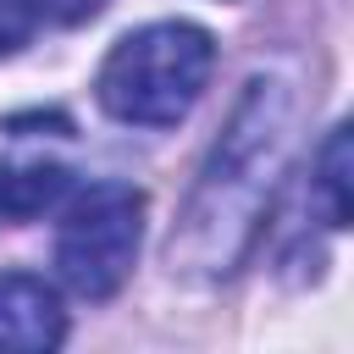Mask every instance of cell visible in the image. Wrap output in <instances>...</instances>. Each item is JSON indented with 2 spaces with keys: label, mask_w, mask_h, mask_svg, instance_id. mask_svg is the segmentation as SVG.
Segmentation results:
<instances>
[{
  "label": "cell",
  "mask_w": 354,
  "mask_h": 354,
  "mask_svg": "<svg viewBox=\"0 0 354 354\" xmlns=\"http://www.w3.org/2000/svg\"><path fill=\"white\" fill-rule=\"evenodd\" d=\"M293 149V88L288 77H249V88L238 94L221 138L210 144L171 243H166V266L183 282H221L232 277L271 210V194L282 183Z\"/></svg>",
  "instance_id": "cell-1"
},
{
  "label": "cell",
  "mask_w": 354,
  "mask_h": 354,
  "mask_svg": "<svg viewBox=\"0 0 354 354\" xmlns=\"http://www.w3.org/2000/svg\"><path fill=\"white\" fill-rule=\"evenodd\" d=\"M216 66V39L194 22H149L111 44L94 94L116 122L133 127H177Z\"/></svg>",
  "instance_id": "cell-2"
},
{
  "label": "cell",
  "mask_w": 354,
  "mask_h": 354,
  "mask_svg": "<svg viewBox=\"0 0 354 354\" xmlns=\"http://www.w3.org/2000/svg\"><path fill=\"white\" fill-rule=\"evenodd\" d=\"M144 238V194L133 183H88L55 232V271L77 299H111Z\"/></svg>",
  "instance_id": "cell-3"
},
{
  "label": "cell",
  "mask_w": 354,
  "mask_h": 354,
  "mask_svg": "<svg viewBox=\"0 0 354 354\" xmlns=\"http://www.w3.org/2000/svg\"><path fill=\"white\" fill-rule=\"evenodd\" d=\"M66 315L55 293L28 271H0V348H55Z\"/></svg>",
  "instance_id": "cell-4"
},
{
  "label": "cell",
  "mask_w": 354,
  "mask_h": 354,
  "mask_svg": "<svg viewBox=\"0 0 354 354\" xmlns=\"http://www.w3.org/2000/svg\"><path fill=\"white\" fill-rule=\"evenodd\" d=\"M66 188H72V171L61 160L11 155V160H0V221H33L50 205H61Z\"/></svg>",
  "instance_id": "cell-5"
},
{
  "label": "cell",
  "mask_w": 354,
  "mask_h": 354,
  "mask_svg": "<svg viewBox=\"0 0 354 354\" xmlns=\"http://www.w3.org/2000/svg\"><path fill=\"white\" fill-rule=\"evenodd\" d=\"M315 205L332 232L348 227V122H337L315 155Z\"/></svg>",
  "instance_id": "cell-6"
},
{
  "label": "cell",
  "mask_w": 354,
  "mask_h": 354,
  "mask_svg": "<svg viewBox=\"0 0 354 354\" xmlns=\"http://www.w3.org/2000/svg\"><path fill=\"white\" fill-rule=\"evenodd\" d=\"M44 22V0H0V55L22 50Z\"/></svg>",
  "instance_id": "cell-7"
},
{
  "label": "cell",
  "mask_w": 354,
  "mask_h": 354,
  "mask_svg": "<svg viewBox=\"0 0 354 354\" xmlns=\"http://www.w3.org/2000/svg\"><path fill=\"white\" fill-rule=\"evenodd\" d=\"M105 0H44V17H88L100 11Z\"/></svg>",
  "instance_id": "cell-8"
}]
</instances>
